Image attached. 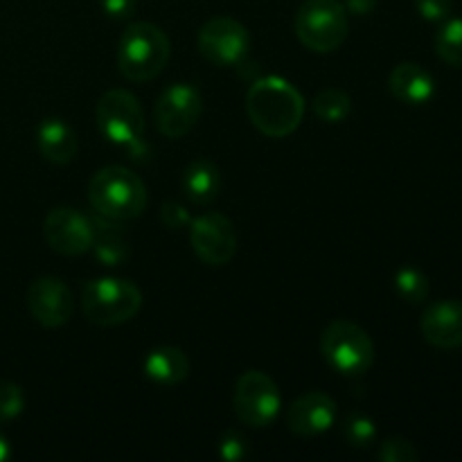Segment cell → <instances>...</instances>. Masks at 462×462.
Listing matches in <instances>:
<instances>
[{"label":"cell","mask_w":462,"mask_h":462,"mask_svg":"<svg viewBox=\"0 0 462 462\" xmlns=\"http://www.w3.org/2000/svg\"><path fill=\"white\" fill-rule=\"evenodd\" d=\"M246 113L253 126L269 138H287L300 126L305 99L282 77H264L246 95Z\"/></svg>","instance_id":"cell-1"},{"label":"cell","mask_w":462,"mask_h":462,"mask_svg":"<svg viewBox=\"0 0 462 462\" xmlns=\"http://www.w3.org/2000/svg\"><path fill=\"white\" fill-rule=\"evenodd\" d=\"M88 201L108 221H131L147 208V188L135 171L111 165L88 180Z\"/></svg>","instance_id":"cell-2"},{"label":"cell","mask_w":462,"mask_h":462,"mask_svg":"<svg viewBox=\"0 0 462 462\" xmlns=\"http://www.w3.org/2000/svg\"><path fill=\"white\" fill-rule=\"evenodd\" d=\"M171 43L165 32L149 21L134 23L125 30L117 48V68L129 81H152L165 70Z\"/></svg>","instance_id":"cell-3"},{"label":"cell","mask_w":462,"mask_h":462,"mask_svg":"<svg viewBox=\"0 0 462 462\" xmlns=\"http://www.w3.org/2000/svg\"><path fill=\"white\" fill-rule=\"evenodd\" d=\"M143 307V291L131 280L97 278L81 289V310L93 325L116 328L134 319Z\"/></svg>","instance_id":"cell-4"},{"label":"cell","mask_w":462,"mask_h":462,"mask_svg":"<svg viewBox=\"0 0 462 462\" xmlns=\"http://www.w3.org/2000/svg\"><path fill=\"white\" fill-rule=\"evenodd\" d=\"M320 355L328 365L346 377L365 374L374 364V343L361 325L332 320L320 337Z\"/></svg>","instance_id":"cell-5"},{"label":"cell","mask_w":462,"mask_h":462,"mask_svg":"<svg viewBox=\"0 0 462 462\" xmlns=\"http://www.w3.org/2000/svg\"><path fill=\"white\" fill-rule=\"evenodd\" d=\"M296 36L311 52L328 54L341 48L350 32L347 9L338 0H305L296 14Z\"/></svg>","instance_id":"cell-6"},{"label":"cell","mask_w":462,"mask_h":462,"mask_svg":"<svg viewBox=\"0 0 462 462\" xmlns=\"http://www.w3.org/2000/svg\"><path fill=\"white\" fill-rule=\"evenodd\" d=\"M233 409L244 427H271L282 409L278 383L262 370H246L235 383Z\"/></svg>","instance_id":"cell-7"},{"label":"cell","mask_w":462,"mask_h":462,"mask_svg":"<svg viewBox=\"0 0 462 462\" xmlns=\"http://www.w3.org/2000/svg\"><path fill=\"white\" fill-rule=\"evenodd\" d=\"M97 126L111 143L135 144L143 138L144 116L138 97L125 88L104 93L97 102Z\"/></svg>","instance_id":"cell-8"},{"label":"cell","mask_w":462,"mask_h":462,"mask_svg":"<svg viewBox=\"0 0 462 462\" xmlns=\"http://www.w3.org/2000/svg\"><path fill=\"white\" fill-rule=\"evenodd\" d=\"M203 113V99L194 86L171 84L158 95L153 106V122L165 138L179 140L197 126Z\"/></svg>","instance_id":"cell-9"},{"label":"cell","mask_w":462,"mask_h":462,"mask_svg":"<svg viewBox=\"0 0 462 462\" xmlns=\"http://www.w3.org/2000/svg\"><path fill=\"white\" fill-rule=\"evenodd\" d=\"M43 239L59 255H84L93 248V219L70 206L52 208L43 219Z\"/></svg>","instance_id":"cell-10"},{"label":"cell","mask_w":462,"mask_h":462,"mask_svg":"<svg viewBox=\"0 0 462 462\" xmlns=\"http://www.w3.org/2000/svg\"><path fill=\"white\" fill-rule=\"evenodd\" d=\"M197 45L203 59L212 66H235L248 52L251 34L235 18L217 16L199 30Z\"/></svg>","instance_id":"cell-11"},{"label":"cell","mask_w":462,"mask_h":462,"mask_svg":"<svg viewBox=\"0 0 462 462\" xmlns=\"http://www.w3.org/2000/svg\"><path fill=\"white\" fill-rule=\"evenodd\" d=\"M189 242L203 264L224 266L237 251V233L228 217L221 212H206L189 224Z\"/></svg>","instance_id":"cell-12"},{"label":"cell","mask_w":462,"mask_h":462,"mask_svg":"<svg viewBox=\"0 0 462 462\" xmlns=\"http://www.w3.org/2000/svg\"><path fill=\"white\" fill-rule=\"evenodd\" d=\"M27 310L32 319L48 329L66 325L72 316V293L66 282L52 275L34 280L27 289Z\"/></svg>","instance_id":"cell-13"},{"label":"cell","mask_w":462,"mask_h":462,"mask_svg":"<svg viewBox=\"0 0 462 462\" xmlns=\"http://www.w3.org/2000/svg\"><path fill=\"white\" fill-rule=\"evenodd\" d=\"M338 406L328 393L310 391L298 397L287 409V427L293 436L314 438L329 431L337 424Z\"/></svg>","instance_id":"cell-14"},{"label":"cell","mask_w":462,"mask_h":462,"mask_svg":"<svg viewBox=\"0 0 462 462\" xmlns=\"http://www.w3.org/2000/svg\"><path fill=\"white\" fill-rule=\"evenodd\" d=\"M420 329L429 346L438 350L462 347V300H440L424 311Z\"/></svg>","instance_id":"cell-15"},{"label":"cell","mask_w":462,"mask_h":462,"mask_svg":"<svg viewBox=\"0 0 462 462\" xmlns=\"http://www.w3.org/2000/svg\"><path fill=\"white\" fill-rule=\"evenodd\" d=\"M388 88H391L393 97L400 102L422 106V104L431 102V97L436 95V79L420 63L402 61L393 68L391 77H388Z\"/></svg>","instance_id":"cell-16"},{"label":"cell","mask_w":462,"mask_h":462,"mask_svg":"<svg viewBox=\"0 0 462 462\" xmlns=\"http://www.w3.org/2000/svg\"><path fill=\"white\" fill-rule=\"evenodd\" d=\"M36 144H39L41 156L52 165H68L79 149L75 129L59 117H48L41 122L36 131Z\"/></svg>","instance_id":"cell-17"},{"label":"cell","mask_w":462,"mask_h":462,"mask_svg":"<svg viewBox=\"0 0 462 462\" xmlns=\"http://www.w3.org/2000/svg\"><path fill=\"white\" fill-rule=\"evenodd\" d=\"M143 370L158 386H176L189 374V359L180 347L158 346L144 356Z\"/></svg>","instance_id":"cell-18"},{"label":"cell","mask_w":462,"mask_h":462,"mask_svg":"<svg viewBox=\"0 0 462 462\" xmlns=\"http://www.w3.org/2000/svg\"><path fill=\"white\" fill-rule=\"evenodd\" d=\"M221 189V171L208 158H197L183 171V192L197 206H208Z\"/></svg>","instance_id":"cell-19"},{"label":"cell","mask_w":462,"mask_h":462,"mask_svg":"<svg viewBox=\"0 0 462 462\" xmlns=\"http://www.w3.org/2000/svg\"><path fill=\"white\" fill-rule=\"evenodd\" d=\"M95 239H93V251L97 260L106 266H117L126 262L129 257V242L122 237L116 224H104V221H93Z\"/></svg>","instance_id":"cell-20"},{"label":"cell","mask_w":462,"mask_h":462,"mask_svg":"<svg viewBox=\"0 0 462 462\" xmlns=\"http://www.w3.org/2000/svg\"><path fill=\"white\" fill-rule=\"evenodd\" d=\"M314 113L328 125H338V122L347 120L352 113V99L346 90L328 88L323 93L316 95L314 99Z\"/></svg>","instance_id":"cell-21"},{"label":"cell","mask_w":462,"mask_h":462,"mask_svg":"<svg viewBox=\"0 0 462 462\" xmlns=\"http://www.w3.org/2000/svg\"><path fill=\"white\" fill-rule=\"evenodd\" d=\"M436 54L449 66L462 68V18H451L438 30Z\"/></svg>","instance_id":"cell-22"},{"label":"cell","mask_w":462,"mask_h":462,"mask_svg":"<svg viewBox=\"0 0 462 462\" xmlns=\"http://www.w3.org/2000/svg\"><path fill=\"white\" fill-rule=\"evenodd\" d=\"M395 291L402 300L411 302V305H420L429 298V278L415 266H402L395 273Z\"/></svg>","instance_id":"cell-23"},{"label":"cell","mask_w":462,"mask_h":462,"mask_svg":"<svg viewBox=\"0 0 462 462\" xmlns=\"http://www.w3.org/2000/svg\"><path fill=\"white\" fill-rule=\"evenodd\" d=\"M343 438H346V442L350 447L368 449L374 442V438H377V427H374V422L368 415L355 413L343 422Z\"/></svg>","instance_id":"cell-24"},{"label":"cell","mask_w":462,"mask_h":462,"mask_svg":"<svg viewBox=\"0 0 462 462\" xmlns=\"http://www.w3.org/2000/svg\"><path fill=\"white\" fill-rule=\"evenodd\" d=\"M377 458L382 462H418L420 454L415 449V445L406 438L395 436V438H388L377 451Z\"/></svg>","instance_id":"cell-25"},{"label":"cell","mask_w":462,"mask_h":462,"mask_svg":"<svg viewBox=\"0 0 462 462\" xmlns=\"http://www.w3.org/2000/svg\"><path fill=\"white\" fill-rule=\"evenodd\" d=\"M25 409V395L23 388L14 382L0 383V422L16 420Z\"/></svg>","instance_id":"cell-26"},{"label":"cell","mask_w":462,"mask_h":462,"mask_svg":"<svg viewBox=\"0 0 462 462\" xmlns=\"http://www.w3.org/2000/svg\"><path fill=\"white\" fill-rule=\"evenodd\" d=\"M420 16L429 23L445 21L454 9V0H415Z\"/></svg>","instance_id":"cell-27"},{"label":"cell","mask_w":462,"mask_h":462,"mask_svg":"<svg viewBox=\"0 0 462 462\" xmlns=\"http://www.w3.org/2000/svg\"><path fill=\"white\" fill-rule=\"evenodd\" d=\"M161 217H162V224L171 230H179L183 226L189 224V215L183 206L174 201H165L161 208Z\"/></svg>","instance_id":"cell-28"},{"label":"cell","mask_w":462,"mask_h":462,"mask_svg":"<svg viewBox=\"0 0 462 462\" xmlns=\"http://www.w3.org/2000/svg\"><path fill=\"white\" fill-rule=\"evenodd\" d=\"M246 454H248L246 440L235 431L226 433V438L221 440V456H224L226 460H242Z\"/></svg>","instance_id":"cell-29"},{"label":"cell","mask_w":462,"mask_h":462,"mask_svg":"<svg viewBox=\"0 0 462 462\" xmlns=\"http://www.w3.org/2000/svg\"><path fill=\"white\" fill-rule=\"evenodd\" d=\"M99 5L106 16L117 18V21L129 18L135 12V0H99Z\"/></svg>","instance_id":"cell-30"},{"label":"cell","mask_w":462,"mask_h":462,"mask_svg":"<svg viewBox=\"0 0 462 462\" xmlns=\"http://www.w3.org/2000/svg\"><path fill=\"white\" fill-rule=\"evenodd\" d=\"M377 3L379 0H346L343 7H346L350 14H355V16H368L370 12H374Z\"/></svg>","instance_id":"cell-31"},{"label":"cell","mask_w":462,"mask_h":462,"mask_svg":"<svg viewBox=\"0 0 462 462\" xmlns=\"http://www.w3.org/2000/svg\"><path fill=\"white\" fill-rule=\"evenodd\" d=\"M9 456H12V447H9L7 438H5L3 433H0V462L7 460Z\"/></svg>","instance_id":"cell-32"}]
</instances>
